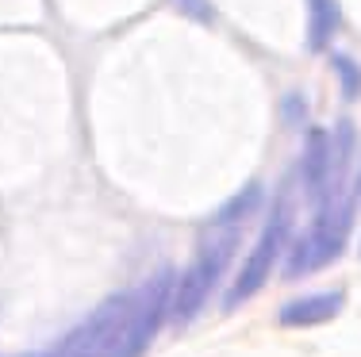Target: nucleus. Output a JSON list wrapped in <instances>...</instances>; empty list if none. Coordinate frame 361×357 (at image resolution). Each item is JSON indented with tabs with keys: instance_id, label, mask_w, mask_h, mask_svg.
<instances>
[{
	"instance_id": "obj_5",
	"label": "nucleus",
	"mask_w": 361,
	"mask_h": 357,
	"mask_svg": "<svg viewBox=\"0 0 361 357\" xmlns=\"http://www.w3.org/2000/svg\"><path fill=\"white\" fill-rule=\"evenodd\" d=\"M173 269H158L150 280H142L135 288L131 300V315H127L123 330H119L116 346L108 350V357H142L150 350L154 334L161 330V322L169 319V303H173Z\"/></svg>"
},
{
	"instance_id": "obj_10",
	"label": "nucleus",
	"mask_w": 361,
	"mask_h": 357,
	"mask_svg": "<svg viewBox=\"0 0 361 357\" xmlns=\"http://www.w3.org/2000/svg\"><path fill=\"white\" fill-rule=\"evenodd\" d=\"M331 62H334V70H338V77H342V89H346V96H357V92H361V70H357L354 62H350L346 54H334Z\"/></svg>"
},
{
	"instance_id": "obj_12",
	"label": "nucleus",
	"mask_w": 361,
	"mask_h": 357,
	"mask_svg": "<svg viewBox=\"0 0 361 357\" xmlns=\"http://www.w3.org/2000/svg\"><path fill=\"white\" fill-rule=\"evenodd\" d=\"M354 196L361 200V177H357V184H354Z\"/></svg>"
},
{
	"instance_id": "obj_3",
	"label": "nucleus",
	"mask_w": 361,
	"mask_h": 357,
	"mask_svg": "<svg viewBox=\"0 0 361 357\" xmlns=\"http://www.w3.org/2000/svg\"><path fill=\"white\" fill-rule=\"evenodd\" d=\"M350 165V123H338V131H307L304 154H300V184H304L312 208H323L334 196H342Z\"/></svg>"
},
{
	"instance_id": "obj_9",
	"label": "nucleus",
	"mask_w": 361,
	"mask_h": 357,
	"mask_svg": "<svg viewBox=\"0 0 361 357\" xmlns=\"http://www.w3.org/2000/svg\"><path fill=\"white\" fill-rule=\"evenodd\" d=\"M307 46L326 50V42L338 31V4L334 0H307Z\"/></svg>"
},
{
	"instance_id": "obj_2",
	"label": "nucleus",
	"mask_w": 361,
	"mask_h": 357,
	"mask_svg": "<svg viewBox=\"0 0 361 357\" xmlns=\"http://www.w3.org/2000/svg\"><path fill=\"white\" fill-rule=\"evenodd\" d=\"M354 203H357L354 192H342V196H334L331 203L315 208L312 223L296 234V242H292V250L285 258V277L288 280L319 273V269H326L331 261L342 258V250H346V242H350V231H354Z\"/></svg>"
},
{
	"instance_id": "obj_1",
	"label": "nucleus",
	"mask_w": 361,
	"mask_h": 357,
	"mask_svg": "<svg viewBox=\"0 0 361 357\" xmlns=\"http://www.w3.org/2000/svg\"><path fill=\"white\" fill-rule=\"evenodd\" d=\"M238 231H243V227H212V223H204L200 250H196V258L188 261V269L177 277V284H173L169 319H173L177 327H188V322L204 311V303L212 300L219 277L227 273L231 258H235Z\"/></svg>"
},
{
	"instance_id": "obj_11",
	"label": "nucleus",
	"mask_w": 361,
	"mask_h": 357,
	"mask_svg": "<svg viewBox=\"0 0 361 357\" xmlns=\"http://www.w3.org/2000/svg\"><path fill=\"white\" fill-rule=\"evenodd\" d=\"M177 4L180 8H188V12H192V15H200V20H208V4H204V0H177Z\"/></svg>"
},
{
	"instance_id": "obj_7",
	"label": "nucleus",
	"mask_w": 361,
	"mask_h": 357,
	"mask_svg": "<svg viewBox=\"0 0 361 357\" xmlns=\"http://www.w3.org/2000/svg\"><path fill=\"white\" fill-rule=\"evenodd\" d=\"M342 308H346V292L331 288V292H312V296L288 300L277 311V319H281V327H319V322H331Z\"/></svg>"
},
{
	"instance_id": "obj_6",
	"label": "nucleus",
	"mask_w": 361,
	"mask_h": 357,
	"mask_svg": "<svg viewBox=\"0 0 361 357\" xmlns=\"http://www.w3.org/2000/svg\"><path fill=\"white\" fill-rule=\"evenodd\" d=\"M131 300H135V288L131 292L108 296L89 319L77 322L70 334H62L50 350L31 353V357H108V350L119 338V330H123L127 315H131Z\"/></svg>"
},
{
	"instance_id": "obj_8",
	"label": "nucleus",
	"mask_w": 361,
	"mask_h": 357,
	"mask_svg": "<svg viewBox=\"0 0 361 357\" xmlns=\"http://www.w3.org/2000/svg\"><path fill=\"white\" fill-rule=\"evenodd\" d=\"M257 208H262V184L250 181L243 192H235V196L223 203V208L208 219V223H212V227H243Z\"/></svg>"
},
{
	"instance_id": "obj_4",
	"label": "nucleus",
	"mask_w": 361,
	"mask_h": 357,
	"mask_svg": "<svg viewBox=\"0 0 361 357\" xmlns=\"http://www.w3.org/2000/svg\"><path fill=\"white\" fill-rule=\"evenodd\" d=\"M288 231H292V208H288V192H281L277 203L269 208V215H265V227H262V234H257L254 250L246 253L243 269L235 273V280H231V288H227V296H223V311L243 308L250 296H257V292L265 288L269 273L277 269V258L285 253Z\"/></svg>"
}]
</instances>
